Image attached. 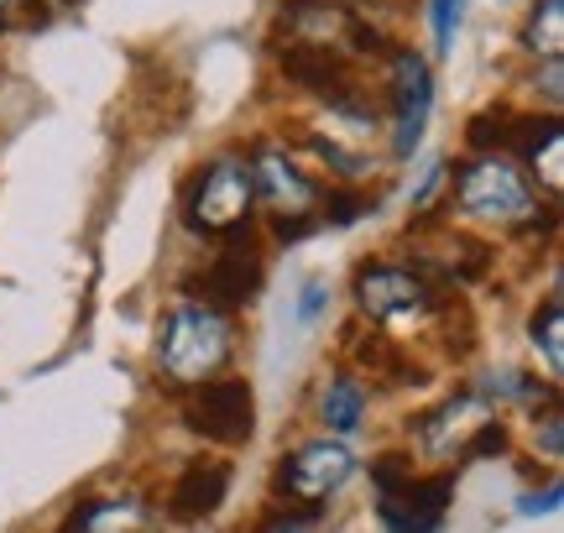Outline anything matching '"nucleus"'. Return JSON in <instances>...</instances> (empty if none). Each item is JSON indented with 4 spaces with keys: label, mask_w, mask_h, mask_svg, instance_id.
Listing matches in <instances>:
<instances>
[{
    "label": "nucleus",
    "mask_w": 564,
    "mask_h": 533,
    "mask_svg": "<svg viewBox=\"0 0 564 533\" xmlns=\"http://www.w3.org/2000/svg\"><path fill=\"white\" fill-rule=\"evenodd\" d=\"M236 356V319L220 308L199 304V298H183L158 335V371L167 377V388L194 392L209 377H225Z\"/></svg>",
    "instance_id": "f257e3e1"
},
{
    "label": "nucleus",
    "mask_w": 564,
    "mask_h": 533,
    "mask_svg": "<svg viewBox=\"0 0 564 533\" xmlns=\"http://www.w3.org/2000/svg\"><path fill=\"white\" fill-rule=\"evenodd\" d=\"M455 205L460 215L481 220V226H533L539 215V194L518 157L507 152H476L455 178Z\"/></svg>",
    "instance_id": "f03ea898"
},
{
    "label": "nucleus",
    "mask_w": 564,
    "mask_h": 533,
    "mask_svg": "<svg viewBox=\"0 0 564 533\" xmlns=\"http://www.w3.org/2000/svg\"><path fill=\"white\" fill-rule=\"evenodd\" d=\"M251 205H257V188H251V163L225 152L194 173V184L183 194V226L194 236H215L230 241L251 226Z\"/></svg>",
    "instance_id": "7ed1b4c3"
},
{
    "label": "nucleus",
    "mask_w": 564,
    "mask_h": 533,
    "mask_svg": "<svg viewBox=\"0 0 564 533\" xmlns=\"http://www.w3.org/2000/svg\"><path fill=\"white\" fill-rule=\"evenodd\" d=\"M356 450L345 445V439H303L299 450H288L278 460V497L282 502H293V513H308L319 518V502L340 492L345 481L356 476Z\"/></svg>",
    "instance_id": "20e7f679"
},
{
    "label": "nucleus",
    "mask_w": 564,
    "mask_h": 533,
    "mask_svg": "<svg viewBox=\"0 0 564 533\" xmlns=\"http://www.w3.org/2000/svg\"><path fill=\"white\" fill-rule=\"evenodd\" d=\"M350 298H356V314L371 319V325H419L440 308V293L429 278L413 272V262H366L350 283Z\"/></svg>",
    "instance_id": "39448f33"
},
{
    "label": "nucleus",
    "mask_w": 564,
    "mask_h": 533,
    "mask_svg": "<svg viewBox=\"0 0 564 533\" xmlns=\"http://www.w3.org/2000/svg\"><path fill=\"white\" fill-rule=\"evenodd\" d=\"M183 424L209 445L236 450L257 429V392L246 377H209L194 392H183Z\"/></svg>",
    "instance_id": "423d86ee"
},
{
    "label": "nucleus",
    "mask_w": 564,
    "mask_h": 533,
    "mask_svg": "<svg viewBox=\"0 0 564 533\" xmlns=\"http://www.w3.org/2000/svg\"><path fill=\"white\" fill-rule=\"evenodd\" d=\"M278 26H288L299 47H319V53H335V58H345V53H356V58L382 53V37L356 11H345L335 0H288Z\"/></svg>",
    "instance_id": "0eeeda50"
},
{
    "label": "nucleus",
    "mask_w": 564,
    "mask_h": 533,
    "mask_svg": "<svg viewBox=\"0 0 564 533\" xmlns=\"http://www.w3.org/2000/svg\"><path fill=\"white\" fill-rule=\"evenodd\" d=\"M387 74H392V84H387L392 89V152L413 157V146L423 142V126H429V110H434V74H429V58L413 47H392Z\"/></svg>",
    "instance_id": "6e6552de"
},
{
    "label": "nucleus",
    "mask_w": 564,
    "mask_h": 533,
    "mask_svg": "<svg viewBox=\"0 0 564 533\" xmlns=\"http://www.w3.org/2000/svg\"><path fill=\"white\" fill-rule=\"evenodd\" d=\"M486 418H497L491 413V398L481 388H460L455 398H444L440 409L419 413L408 434H419V455L423 460H460V450L470 445V434L481 429Z\"/></svg>",
    "instance_id": "1a4fd4ad"
},
{
    "label": "nucleus",
    "mask_w": 564,
    "mask_h": 533,
    "mask_svg": "<svg viewBox=\"0 0 564 533\" xmlns=\"http://www.w3.org/2000/svg\"><path fill=\"white\" fill-rule=\"evenodd\" d=\"M455 502V476H403L398 487L377 492V518L387 533H440Z\"/></svg>",
    "instance_id": "9d476101"
},
{
    "label": "nucleus",
    "mask_w": 564,
    "mask_h": 533,
    "mask_svg": "<svg viewBox=\"0 0 564 533\" xmlns=\"http://www.w3.org/2000/svg\"><path fill=\"white\" fill-rule=\"evenodd\" d=\"M251 188L272 209V220H314L319 194H324L282 146H257V157H251Z\"/></svg>",
    "instance_id": "9b49d317"
},
{
    "label": "nucleus",
    "mask_w": 564,
    "mask_h": 533,
    "mask_svg": "<svg viewBox=\"0 0 564 533\" xmlns=\"http://www.w3.org/2000/svg\"><path fill=\"white\" fill-rule=\"evenodd\" d=\"M257 287H262V251L251 247V241H241V236H230V247L194 278V298L230 314V308L251 304Z\"/></svg>",
    "instance_id": "f8f14e48"
},
{
    "label": "nucleus",
    "mask_w": 564,
    "mask_h": 533,
    "mask_svg": "<svg viewBox=\"0 0 564 533\" xmlns=\"http://www.w3.org/2000/svg\"><path fill=\"white\" fill-rule=\"evenodd\" d=\"M230 466L225 460H188L178 471V481L167 487V518L178 523H199V518L220 513L230 497Z\"/></svg>",
    "instance_id": "ddd939ff"
},
{
    "label": "nucleus",
    "mask_w": 564,
    "mask_h": 533,
    "mask_svg": "<svg viewBox=\"0 0 564 533\" xmlns=\"http://www.w3.org/2000/svg\"><path fill=\"white\" fill-rule=\"evenodd\" d=\"M58 533H158V513L141 497H89L63 518Z\"/></svg>",
    "instance_id": "4468645a"
},
{
    "label": "nucleus",
    "mask_w": 564,
    "mask_h": 533,
    "mask_svg": "<svg viewBox=\"0 0 564 533\" xmlns=\"http://www.w3.org/2000/svg\"><path fill=\"white\" fill-rule=\"evenodd\" d=\"M512 146L523 152L518 167L533 173V178H544L549 194H560V184H564V126L554 121V116H544V121H518Z\"/></svg>",
    "instance_id": "2eb2a0df"
},
{
    "label": "nucleus",
    "mask_w": 564,
    "mask_h": 533,
    "mask_svg": "<svg viewBox=\"0 0 564 533\" xmlns=\"http://www.w3.org/2000/svg\"><path fill=\"white\" fill-rule=\"evenodd\" d=\"M366 409H371V392L356 371H329L324 377V392H319V424L329 439H350L361 434L366 424Z\"/></svg>",
    "instance_id": "dca6fc26"
},
{
    "label": "nucleus",
    "mask_w": 564,
    "mask_h": 533,
    "mask_svg": "<svg viewBox=\"0 0 564 533\" xmlns=\"http://www.w3.org/2000/svg\"><path fill=\"white\" fill-rule=\"evenodd\" d=\"M278 68H282V79L303 84V89H314L324 100H345V95H350L335 53H319V47H299V42H293V47H282Z\"/></svg>",
    "instance_id": "f3484780"
},
{
    "label": "nucleus",
    "mask_w": 564,
    "mask_h": 533,
    "mask_svg": "<svg viewBox=\"0 0 564 533\" xmlns=\"http://www.w3.org/2000/svg\"><path fill=\"white\" fill-rule=\"evenodd\" d=\"M528 340H533V350L544 356L549 377L560 382L564 377V304H560V293H549L544 304L533 308V319H528Z\"/></svg>",
    "instance_id": "a211bd4d"
},
{
    "label": "nucleus",
    "mask_w": 564,
    "mask_h": 533,
    "mask_svg": "<svg viewBox=\"0 0 564 533\" xmlns=\"http://www.w3.org/2000/svg\"><path fill=\"white\" fill-rule=\"evenodd\" d=\"M523 47L533 58H560L564 53V0H539L523 21Z\"/></svg>",
    "instance_id": "6ab92c4d"
},
{
    "label": "nucleus",
    "mask_w": 564,
    "mask_h": 533,
    "mask_svg": "<svg viewBox=\"0 0 564 533\" xmlns=\"http://www.w3.org/2000/svg\"><path fill=\"white\" fill-rule=\"evenodd\" d=\"M319 220L324 226H356V220H361V215H371V209H377V199H371V194H361V188H324L319 194Z\"/></svg>",
    "instance_id": "aec40b11"
},
{
    "label": "nucleus",
    "mask_w": 564,
    "mask_h": 533,
    "mask_svg": "<svg viewBox=\"0 0 564 533\" xmlns=\"http://www.w3.org/2000/svg\"><path fill=\"white\" fill-rule=\"evenodd\" d=\"M465 0H429V26H434V53H455V26H460Z\"/></svg>",
    "instance_id": "412c9836"
},
{
    "label": "nucleus",
    "mask_w": 564,
    "mask_h": 533,
    "mask_svg": "<svg viewBox=\"0 0 564 533\" xmlns=\"http://www.w3.org/2000/svg\"><path fill=\"white\" fill-rule=\"evenodd\" d=\"M533 445H539L549 460H560L564 455V424H560V403H554V398L544 403V418L533 413Z\"/></svg>",
    "instance_id": "4be33fe9"
},
{
    "label": "nucleus",
    "mask_w": 564,
    "mask_h": 533,
    "mask_svg": "<svg viewBox=\"0 0 564 533\" xmlns=\"http://www.w3.org/2000/svg\"><path fill=\"white\" fill-rule=\"evenodd\" d=\"M507 450V424L502 418H486L481 429L470 434V445L460 450V460H486V455H502Z\"/></svg>",
    "instance_id": "5701e85b"
},
{
    "label": "nucleus",
    "mask_w": 564,
    "mask_h": 533,
    "mask_svg": "<svg viewBox=\"0 0 564 533\" xmlns=\"http://www.w3.org/2000/svg\"><path fill=\"white\" fill-rule=\"evenodd\" d=\"M251 533H314V518L293 513V508H272V513H267Z\"/></svg>",
    "instance_id": "b1692460"
},
{
    "label": "nucleus",
    "mask_w": 564,
    "mask_h": 533,
    "mask_svg": "<svg viewBox=\"0 0 564 533\" xmlns=\"http://www.w3.org/2000/svg\"><path fill=\"white\" fill-rule=\"evenodd\" d=\"M324 298H329V283H324V278H308V283H303V298H299V319H314L324 308Z\"/></svg>",
    "instance_id": "393cba45"
},
{
    "label": "nucleus",
    "mask_w": 564,
    "mask_h": 533,
    "mask_svg": "<svg viewBox=\"0 0 564 533\" xmlns=\"http://www.w3.org/2000/svg\"><path fill=\"white\" fill-rule=\"evenodd\" d=\"M444 173H449L444 163H434L429 173H423L419 188H413V209H429V199H434V194H440V184H444Z\"/></svg>",
    "instance_id": "a878e982"
},
{
    "label": "nucleus",
    "mask_w": 564,
    "mask_h": 533,
    "mask_svg": "<svg viewBox=\"0 0 564 533\" xmlns=\"http://www.w3.org/2000/svg\"><path fill=\"white\" fill-rule=\"evenodd\" d=\"M554 508H560V481H549L544 492H528V497H523V513H528V518L554 513Z\"/></svg>",
    "instance_id": "bb28decb"
},
{
    "label": "nucleus",
    "mask_w": 564,
    "mask_h": 533,
    "mask_svg": "<svg viewBox=\"0 0 564 533\" xmlns=\"http://www.w3.org/2000/svg\"><path fill=\"white\" fill-rule=\"evenodd\" d=\"M560 74H564V68H560V58H544V100H549V105H560V100H564Z\"/></svg>",
    "instance_id": "cd10ccee"
},
{
    "label": "nucleus",
    "mask_w": 564,
    "mask_h": 533,
    "mask_svg": "<svg viewBox=\"0 0 564 533\" xmlns=\"http://www.w3.org/2000/svg\"><path fill=\"white\" fill-rule=\"evenodd\" d=\"M308 230H314V220H272V236H278V241H303Z\"/></svg>",
    "instance_id": "c85d7f7f"
},
{
    "label": "nucleus",
    "mask_w": 564,
    "mask_h": 533,
    "mask_svg": "<svg viewBox=\"0 0 564 533\" xmlns=\"http://www.w3.org/2000/svg\"><path fill=\"white\" fill-rule=\"evenodd\" d=\"M6 21H11V0H0V26H6Z\"/></svg>",
    "instance_id": "c756f323"
}]
</instances>
